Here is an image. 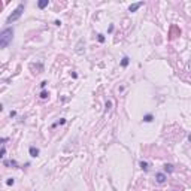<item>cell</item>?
<instances>
[{
    "label": "cell",
    "mask_w": 191,
    "mask_h": 191,
    "mask_svg": "<svg viewBox=\"0 0 191 191\" xmlns=\"http://www.w3.org/2000/svg\"><path fill=\"white\" fill-rule=\"evenodd\" d=\"M12 37H13V28L7 27L3 31H0V48L9 46V43L12 42Z\"/></svg>",
    "instance_id": "1"
},
{
    "label": "cell",
    "mask_w": 191,
    "mask_h": 191,
    "mask_svg": "<svg viewBox=\"0 0 191 191\" xmlns=\"http://www.w3.org/2000/svg\"><path fill=\"white\" fill-rule=\"evenodd\" d=\"M24 7H25V6H24V3H19V4L16 6V9H15V10H13V12H12V13L7 16L6 22H7V24H10V22L16 21V19H18L21 15H22V12H24Z\"/></svg>",
    "instance_id": "2"
},
{
    "label": "cell",
    "mask_w": 191,
    "mask_h": 191,
    "mask_svg": "<svg viewBox=\"0 0 191 191\" xmlns=\"http://www.w3.org/2000/svg\"><path fill=\"white\" fill-rule=\"evenodd\" d=\"M166 175L164 173H161V172H158V173H155V181L158 182V184H164L166 182Z\"/></svg>",
    "instance_id": "3"
},
{
    "label": "cell",
    "mask_w": 191,
    "mask_h": 191,
    "mask_svg": "<svg viewBox=\"0 0 191 191\" xmlns=\"http://www.w3.org/2000/svg\"><path fill=\"white\" fill-rule=\"evenodd\" d=\"M140 6H143V1H139V3H133V4H130V7H128V10L130 12H136Z\"/></svg>",
    "instance_id": "4"
},
{
    "label": "cell",
    "mask_w": 191,
    "mask_h": 191,
    "mask_svg": "<svg viewBox=\"0 0 191 191\" xmlns=\"http://www.w3.org/2000/svg\"><path fill=\"white\" fill-rule=\"evenodd\" d=\"M28 152H30V155H31V157H37V155H39V149H37V148H34V146H30Z\"/></svg>",
    "instance_id": "5"
},
{
    "label": "cell",
    "mask_w": 191,
    "mask_h": 191,
    "mask_svg": "<svg viewBox=\"0 0 191 191\" xmlns=\"http://www.w3.org/2000/svg\"><path fill=\"white\" fill-rule=\"evenodd\" d=\"M48 4H49V1H48V0H40V1H37L39 9H43V7H46Z\"/></svg>",
    "instance_id": "6"
},
{
    "label": "cell",
    "mask_w": 191,
    "mask_h": 191,
    "mask_svg": "<svg viewBox=\"0 0 191 191\" xmlns=\"http://www.w3.org/2000/svg\"><path fill=\"white\" fill-rule=\"evenodd\" d=\"M128 63H130V58H128V57H123V60H121V66H123V67H127Z\"/></svg>",
    "instance_id": "7"
},
{
    "label": "cell",
    "mask_w": 191,
    "mask_h": 191,
    "mask_svg": "<svg viewBox=\"0 0 191 191\" xmlns=\"http://www.w3.org/2000/svg\"><path fill=\"white\" fill-rule=\"evenodd\" d=\"M152 120H154V117H152L151 114H148V115H145V117H143V121H145V123H151Z\"/></svg>",
    "instance_id": "8"
},
{
    "label": "cell",
    "mask_w": 191,
    "mask_h": 191,
    "mask_svg": "<svg viewBox=\"0 0 191 191\" xmlns=\"http://www.w3.org/2000/svg\"><path fill=\"white\" fill-rule=\"evenodd\" d=\"M164 170L169 172V173H172V172H173V164H166V166H164Z\"/></svg>",
    "instance_id": "9"
},
{
    "label": "cell",
    "mask_w": 191,
    "mask_h": 191,
    "mask_svg": "<svg viewBox=\"0 0 191 191\" xmlns=\"http://www.w3.org/2000/svg\"><path fill=\"white\" fill-rule=\"evenodd\" d=\"M148 166H149V164H148L146 161H140V167H142V170L146 172V170H148Z\"/></svg>",
    "instance_id": "10"
},
{
    "label": "cell",
    "mask_w": 191,
    "mask_h": 191,
    "mask_svg": "<svg viewBox=\"0 0 191 191\" xmlns=\"http://www.w3.org/2000/svg\"><path fill=\"white\" fill-rule=\"evenodd\" d=\"M46 97H48V93H46V91L43 90V91L40 93V99H46Z\"/></svg>",
    "instance_id": "11"
},
{
    "label": "cell",
    "mask_w": 191,
    "mask_h": 191,
    "mask_svg": "<svg viewBox=\"0 0 191 191\" xmlns=\"http://www.w3.org/2000/svg\"><path fill=\"white\" fill-rule=\"evenodd\" d=\"M99 42H102V43L105 42V36L103 34H99Z\"/></svg>",
    "instance_id": "12"
},
{
    "label": "cell",
    "mask_w": 191,
    "mask_h": 191,
    "mask_svg": "<svg viewBox=\"0 0 191 191\" xmlns=\"http://www.w3.org/2000/svg\"><path fill=\"white\" fill-rule=\"evenodd\" d=\"M6 184H7V185H13V179H12V178H9V179L6 181Z\"/></svg>",
    "instance_id": "13"
},
{
    "label": "cell",
    "mask_w": 191,
    "mask_h": 191,
    "mask_svg": "<svg viewBox=\"0 0 191 191\" xmlns=\"http://www.w3.org/2000/svg\"><path fill=\"white\" fill-rule=\"evenodd\" d=\"M4 152H6V149H4V148H1V149H0V158L4 155Z\"/></svg>",
    "instance_id": "14"
},
{
    "label": "cell",
    "mask_w": 191,
    "mask_h": 191,
    "mask_svg": "<svg viewBox=\"0 0 191 191\" xmlns=\"http://www.w3.org/2000/svg\"><path fill=\"white\" fill-rule=\"evenodd\" d=\"M40 87H42V88H45V87H46V81H43V82L40 84Z\"/></svg>",
    "instance_id": "15"
},
{
    "label": "cell",
    "mask_w": 191,
    "mask_h": 191,
    "mask_svg": "<svg viewBox=\"0 0 191 191\" xmlns=\"http://www.w3.org/2000/svg\"><path fill=\"white\" fill-rule=\"evenodd\" d=\"M7 140H9L7 137H3V139H0V143H1V142H7Z\"/></svg>",
    "instance_id": "16"
},
{
    "label": "cell",
    "mask_w": 191,
    "mask_h": 191,
    "mask_svg": "<svg viewBox=\"0 0 191 191\" xmlns=\"http://www.w3.org/2000/svg\"><path fill=\"white\" fill-rule=\"evenodd\" d=\"M0 111H3V106H1V105H0Z\"/></svg>",
    "instance_id": "17"
}]
</instances>
